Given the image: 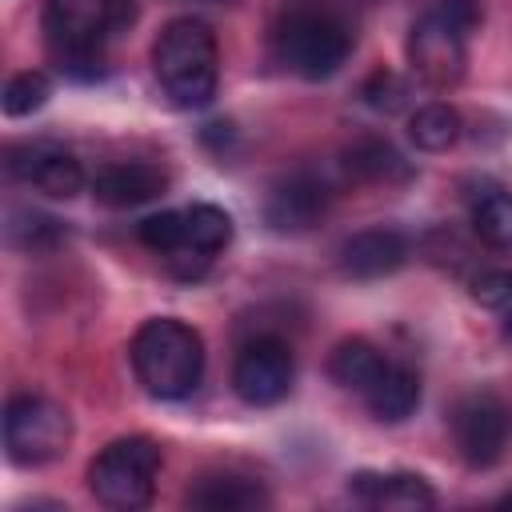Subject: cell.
Here are the masks:
<instances>
[{
    "label": "cell",
    "instance_id": "1",
    "mask_svg": "<svg viewBox=\"0 0 512 512\" xmlns=\"http://www.w3.org/2000/svg\"><path fill=\"white\" fill-rule=\"evenodd\" d=\"M356 44V20L344 0H280L268 48L272 60L300 80L336 76Z\"/></svg>",
    "mask_w": 512,
    "mask_h": 512
},
{
    "label": "cell",
    "instance_id": "2",
    "mask_svg": "<svg viewBox=\"0 0 512 512\" xmlns=\"http://www.w3.org/2000/svg\"><path fill=\"white\" fill-rule=\"evenodd\" d=\"M136 16V0H44L40 28L56 68L92 84L108 72V44L124 36Z\"/></svg>",
    "mask_w": 512,
    "mask_h": 512
},
{
    "label": "cell",
    "instance_id": "3",
    "mask_svg": "<svg viewBox=\"0 0 512 512\" xmlns=\"http://www.w3.org/2000/svg\"><path fill=\"white\" fill-rule=\"evenodd\" d=\"M152 72L172 108H208L220 84L216 32L192 16L168 20L152 44Z\"/></svg>",
    "mask_w": 512,
    "mask_h": 512
},
{
    "label": "cell",
    "instance_id": "4",
    "mask_svg": "<svg viewBox=\"0 0 512 512\" xmlns=\"http://www.w3.org/2000/svg\"><path fill=\"white\" fill-rule=\"evenodd\" d=\"M484 24L480 0H428L408 28V64L428 88H456L468 72V44Z\"/></svg>",
    "mask_w": 512,
    "mask_h": 512
},
{
    "label": "cell",
    "instance_id": "5",
    "mask_svg": "<svg viewBox=\"0 0 512 512\" xmlns=\"http://www.w3.org/2000/svg\"><path fill=\"white\" fill-rule=\"evenodd\" d=\"M132 372L156 400H184L204 376V340L176 316H152L132 336Z\"/></svg>",
    "mask_w": 512,
    "mask_h": 512
},
{
    "label": "cell",
    "instance_id": "6",
    "mask_svg": "<svg viewBox=\"0 0 512 512\" xmlns=\"http://www.w3.org/2000/svg\"><path fill=\"white\" fill-rule=\"evenodd\" d=\"M160 464L164 456L152 436H120L108 448H100L88 464V492L96 496V504L116 512L148 508L156 496Z\"/></svg>",
    "mask_w": 512,
    "mask_h": 512
},
{
    "label": "cell",
    "instance_id": "7",
    "mask_svg": "<svg viewBox=\"0 0 512 512\" xmlns=\"http://www.w3.org/2000/svg\"><path fill=\"white\" fill-rule=\"evenodd\" d=\"M72 440V416L64 404L36 396V392H20L8 400L4 408V452L16 468H40L52 464L56 456H64Z\"/></svg>",
    "mask_w": 512,
    "mask_h": 512
},
{
    "label": "cell",
    "instance_id": "8",
    "mask_svg": "<svg viewBox=\"0 0 512 512\" xmlns=\"http://www.w3.org/2000/svg\"><path fill=\"white\" fill-rule=\"evenodd\" d=\"M448 428L468 468H496L512 448V400L492 388H476L452 404Z\"/></svg>",
    "mask_w": 512,
    "mask_h": 512
},
{
    "label": "cell",
    "instance_id": "9",
    "mask_svg": "<svg viewBox=\"0 0 512 512\" xmlns=\"http://www.w3.org/2000/svg\"><path fill=\"white\" fill-rule=\"evenodd\" d=\"M292 380H296V360L280 336H256L232 360V392L248 408L280 404L292 392Z\"/></svg>",
    "mask_w": 512,
    "mask_h": 512
},
{
    "label": "cell",
    "instance_id": "10",
    "mask_svg": "<svg viewBox=\"0 0 512 512\" xmlns=\"http://www.w3.org/2000/svg\"><path fill=\"white\" fill-rule=\"evenodd\" d=\"M328 204H332V188L324 176L308 172V168H296L288 176H280L268 196H264V224L280 236H300V232H312L324 216H328Z\"/></svg>",
    "mask_w": 512,
    "mask_h": 512
},
{
    "label": "cell",
    "instance_id": "11",
    "mask_svg": "<svg viewBox=\"0 0 512 512\" xmlns=\"http://www.w3.org/2000/svg\"><path fill=\"white\" fill-rule=\"evenodd\" d=\"M4 172L20 184L40 188L52 200H72L84 188V168L80 160L52 144V140H28V144H12L4 152Z\"/></svg>",
    "mask_w": 512,
    "mask_h": 512
},
{
    "label": "cell",
    "instance_id": "12",
    "mask_svg": "<svg viewBox=\"0 0 512 512\" xmlns=\"http://www.w3.org/2000/svg\"><path fill=\"white\" fill-rule=\"evenodd\" d=\"M408 256H412V240L392 224H376V228L352 232L340 244V272L352 280H380L400 272Z\"/></svg>",
    "mask_w": 512,
    "mask_h": 512
},
{
    "label": "cell",
    "instance_id": "13",
    "mask_svg": "<svg viewBox=\"0 0 512 512\" xmlns=\"http://www.w3.org/2000/svg\"><path fill=\"white\" fill-rule=\"evenodd\" d=\"M88 188H92L96 204H104V208H140L168 192V172L148 160H112V164L96 168Z\"/></svg>",
    "mask_w": 512,
    "mask_h": 512
},
{
    "label": "cell",
    "instance_id": "14",
    "mask_svg": "<svg viewBox=\"0 0 512 512\" xmlns=\"http://www.w3.org/2000/svg\"><path fill=\"white\" fill-rule=\"evenodd\" d=\"M348 492L368 504V508H388V512H424L436 508V492L424 476L416 472H352Z\"/></svg>",
    "mask_w": 512,
    "mask_h": 512
},
{
    "label": "cell",
    "instance_id": "15",
    "mask_svg": "<svg viewBox=\"0 0 512 512\" xmlns=\"http://www.w3.org/2000/svg\"><path fill=\"white\" fill-rule=\"evenodd\" d=\"M188 508H204V512H256V508H268L272 496L260 480L252 476H240V472H212V476H200L188 496H184Z\"/></svg>",
    "mask_w": 512,
    "mask_h": 512
},
{
    "label": "cell",
    "instance_id": "16",
    "mask_svg": "<svg viewBox=\"0 0 512 512\" xmlns=\"http://www.w3.org/2000/svg\"><path fill=\"white\" fill-rule=\"evenodd\" d=\"M340 164L360 184H404V180H412V164L384 136H360V140H352L344 148Z\"/></svg>",
    "mask_w": 512,
    "mask_h": 512
},
{
    "label": "cell",
    "instance_id": "17",
    "mask_svg": "<svg viewBox=\"0 0 512 512\" xmlns=\"http://www.w3.org/2000/svg\"><path fill=\"white\" fill-rule=\"evenodd\" d=\"M388 364H392V360H388L376 344L352 336V340H340V344L332 348V356H328V376H332L340 388L364 396V392L388 372Z\"/></svg>",
    "mask_w": 512,
    "mask_h": 512
},
{
    "label": "cell",
    "instance_id": "18",
    "mask_svg": "<svg viewBox=\"0 0 512 512\" xmlns=\"http://www.w3.org/2000/svg\"><path fill=\"white\" fill-rule=\"evenodd\" d=\"M368 404V412L384 424H400L420 408V376L408 364H388V372L360 396Z\"/></svg>",
    "mask_w": 512,
    "mask_h": 512
},
{
    "label": "cell",
    "instance_id": "19",
    "mask_svg": "<svg viewBox=\"0 0 512 512\" xmlns=\"http://www.w3.org/2000/svg\"><path fill=\"white\" fill-rule=\"evenodd\" d=\"M64 236H68V228L56 216L36 212V208H12L8 224H4V240L16 252H52L64 244Z\"/></svg>",
    "mask_w": 512,
    "mask_h": 512
},
{
    "label": "cell",
    "instance_id": "20",
    "mask_svg": "<svg viewBox=\"0 0 512 512\" xmlns=\"http://www.w3.org/2000/svg\"><path fill=\"white\" fill-rule=\"evenodd\" d=\"M460 112L444 100H432V104H420L412 116H408V136L420 152H448L456 140H460Z\"/></svg>",
    "mask_w": 512,
    "mask_h": 512
},
{
    "label": "cell",
    "instance_id": "21",
    "mask_svg": "<svg viewBox=\"0 0 512 512\" xmlns=\"http://www.w3.org/2000/svg\"><path fill=\"white\" fill-rule=\"evenodd\" d=\"M472 232L480 244L496 252L512 248V192L508 188H488L472 200Z\"/></svg>",
    "mask_w": 512,
    "mask_h": 512
},
{
    "label": "cell",
    "instance_id": "22",
    "mask_svg": "<svg viewBox=\"0 0 512 512\" xmlns=\"http://www.w3.org/2000/svg\"><path fill=\"white\" fill-rule=\"evenodd\" d=\"M232 240V216L216 204H188L184 208V244L180 248H196L204 256L224 252Z\"/></svg>",
    "mask_w": 512,
    "mask_h": 512
},
{
    "label": "cell",
    "instance_id": "23",
    "mask_svg": "<svg viewBox=\"0 0 512 512\" xmlns=\"http://www.w3.org/2000/svg\"><path fill=\"white\" fill-rule=\"evenodd\" d=\"M52 96V80L40 72V68H28V72H16L8 84H4V96H0V108L4 116L20 120V116H32L48 104Z\"/></svg>",
    "mask_w": 512,
    "mask_h": 512
},
{
    "label": "cell",
    "instance_id": "24",
    "mask_svg": "<svg viewBox=\"0 0 512 512\" xmlns=\"http://www.w3.org/2000/svg\"><path fill=\"white\" fill-rule=\"evenodd\" d=\"M360 100H364L372 112L392 116V112H400V108L408 104V84H404V76H396L392 68H376V72L360 84Z\"/></svg>",
    "mask_w": 512,
    "mask_h": 512
},
{
    "label": "cell",
    "instance_id": "25",
    "mask_svg": "<svg viewBox=\"0 0 512 512\" xmlns=\"http://www.w3.org/2000/svg\"><path fill=\"white\" fill-rule=\"evenodd\" d=\"M136 236H140L144 248L168 256L184 244V212H152L136 224Z\"/></svg>",
    "mask_w": 512,
    "mask_h": 512
},
{
    "label": "cell",
    "instance_id": "26",
    "mask_svg": "<svg viewBox=\"0 0 512 512\" xmlns=\"http://www.w3.org/2000/svg\"><path fill=\"white\" fill-rule=\"evenodd\" d=\"M480 308H508L512 304V272L508 268H480L468 284Z\"/></svg>",
    "mask_w": 512,
    "mask_h": 512
},
{
    "label": "cell",
    "instance_id": "27",
    "mask_svg": "<svg viewBox=\"0 0 512 512\" xmlns=\"http://www.w3.org/2000/svg\"><path fill=\"white\" fill-rule=\"evenodd\" d=\"M504 336L512 340V308H508V316H504Z\"/></svg>",
    "mask_w": 512,
    "mask_h": 512
},
{
    "label": "cell",
    "instance_id": "28",
    "mask_svg": "<svg viewBox=\"0 0 512 512\" xmlns=\"http://www.w3.org/2000/svg\"><path fill=\"white\" fill-rule=\"evenodd\" d=\"M500 508H512V492H504V496H500Z\"/></svg>",
    "mask_w": 512,
    "mask_h": 512
}]
</instances>
